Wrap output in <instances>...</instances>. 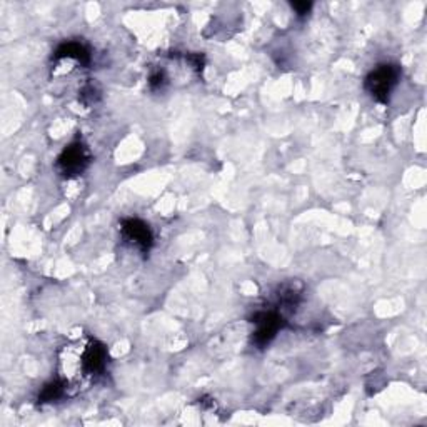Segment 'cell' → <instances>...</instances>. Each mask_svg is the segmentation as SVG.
Returning <instances> with one entry per match:
<instances>
[{
	"label": "cell",
	"instance_id": "cell-1",
	"mask_svg": "<svg viewBox=\"0 0 427 427\" xmlns=\"http://www.w3.org/2000/svg\"><path fill=\"white\" fill-rule=\"evenodd\" d=\"M401 67L397 64H381L369 72L364 89L379 104H389L392 90L399 84Z\"/></svg>",
	"mask_w": 427,
	"mask_h": 427
},
{
	"label": "cell",
	"instance_id": "cell-11",
	"mask_svg": "<svg viewBox=\"0 0 427 427\" xmlns=\"http://www.w3.org/2000/svg\"><path fill=\"white\" fill-rule=\"evenodd\" d=\"M292 9L297 12V16H307L310 9H313V2H292Z\"/></svg>",
	"mask_w": 427,
	"mask_h": 427
},
{
	"label": "cell",
	"instance_id": "cell-8",
	"mask_svg": "<svg viewBox=\"0 0 427 427\" xmlns=\"http://www.w3.org/2000/svg\"><path fill=\"white\" fill-rule=\"evenodd\" d=\"M167 84V75L164 70H153L151 77H148V87H151L152 90H161L164 89Z\"/></svg>",
	"mask_w": 427,
	"mask_h": 427
},
{
	"label": "cell",
	"instance_id": "cell-4",
	"mask_svg": "<svg viewBox=\"0 0 427 427\" xmlns=\"http://www.w3.org/2000/svg\"><path fill=\"white\" fill-rule=\"evenodd\" d=\"M121 232L122 236L126 237L129 242H132L142 254L151 252L153 246V234L151 227H148V224L144 222V220L136 217L122 219Z\"/></svg>",
	"mask_w": 427,
	"mask_h": 427
},
{
	"label": "cell",
	"instance_id": "cell-3",
	"mask_svg": "<svg viewBox=\"0 0 427 427\" xmlns=\"http://www.w3.org/2000/svg\"><path fill=\"white\" fill-rule=\"evenodd\" d=\"M90 153L82 142H72L57 157V169L64 177H77L87 169Z\"/></svg>",
	"mask_w": 427,
	"mask_h": 427
},
{
	"label": "cell",
	"instance_id": "cell-10",
	"mask_svg": "<svg viewBox=\"0 0 427 427\" xmlns=\"http://www.w3.org/2000/svg\"><path fill=\"white\" fill-rule=\"evenodd\" d=\"M185 60L189 62L190 67H194L195 70H202L205 64V57L202 54H187Z\"/></svg>",
	"mask_w": 427,
	"mask_h": 427
},
{
	"label": "cell",
	"instance_id": "cell-9",
	"mask_svg": "<svg viewBox=\"0 0 427 427\" xmlns=\"http://www.w3.org/2000/svg\"><path fill=\"white\" fill-rule=\"evenodd\" d=\"M99 97V94H97V90L94 89V85H85V87L80 90V95H79V99L82 100L84 104H92V102H95V99Z\"/></svg>",
	"mask_w": 427,
	"mask_h": 427
},
{
	"label": "cell",
	"instance_id": "cell-5",
	"mask_svg": "<svg viewBox=\"0 0 427 427\" xmlns=\"http://www.w3.org/2000/svg\"><path fill=\"white\" fill-rule=\"evenodd\" d=\"M107 347L99 340H90L80 354V369L85 376H97L107 364Z\"/></svg>",
	"mask_w": 427,
	"mask_h": 427
},
{
	"label": "cell",
	"instance_id": "cell-7",
	"mask_svg": "<svg viewBox=\"0 0 427 427\" xmlns=\"http://www.w3.org/2000/svg\"><path fill=\"white\" fill-rule=\"evenodd\" d=\"M67 389V384L64 379H54V381L47 382L44 389L38 392V402L40 404H49V402L59 401L60 397H64Z\"/></svg>",
	"mask_w": 427,
	"mask_h": 427
},
{
	"label": "cell",
	"instance_id": "cell-6",
	"mask_svg": "<svg viewBox=\"0 0 427 427\" xmlns=\"http://www.w3.org/2000/svg\"><path fill=\"white\" fill-rule=\"evenodd\" d=\"M64 59H72L75 62H79L80 65H89L90 64V52L87 47H85L82 42L77 40H69L64 42L57 47L55 54H54V60H64Z\"/></svg>",
	"mask_w": 427,
	"mask_h": 427
},
{
	"label": "cell",
	"instance_id": "cell-2",
	"mask_svg": "<svg viewBox=\"0 0 427 427\" xmlns=\"http://www.w3.org/2000/svg\"><path fill=\"white\" fill-rule=\"evenodd\" d=\"M256 330L252 334V342L256 347L264 349L274 340L277 333L286 325V319L277 309H269L256 313L252 318Z\"/></svg>",
	"mask_w": 427,
	"mask_h": 427
}]
</instances>
